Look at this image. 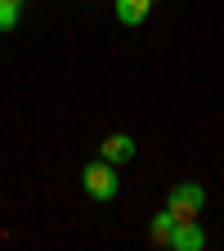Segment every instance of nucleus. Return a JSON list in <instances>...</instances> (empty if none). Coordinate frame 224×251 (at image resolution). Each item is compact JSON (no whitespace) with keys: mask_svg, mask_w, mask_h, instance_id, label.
Returning <instances> with one entry per match:
<instances>
[{"mask_svg":"<svg viewBox=\"0 0 224 251\" xmlns=\"http://www.w3.org/2000/svg\"><path fill=\"white\" fill-rule=\"evenodd\" d=\"M206 206V188L202 184H175L166 193V211H175V220H198Z\"/></svg>","mask_w":224,"mask_h":251,"instance_id":"obj_2","label":"nucleus"},{"mask_svg":"<svg viewBox=\"0 0 224 251\" xmlns=\"http://www.w3.org/2000/svg\"><path fill=\"white\" fill-rule=\"evenodd\" d=\"M81 188L94 198V202H112L117 198V188H121V179H117V166L112 162H90L85 171H81Z\"/></svg>","mask_w":224,"mask_h":251,"instance_id":"obj_1","label":"nucleus"},{"mask_svg":"<svg viewBox=\"0 0 224 251\" xmlns=\"http://www.w3.org/2000/svg\"><path fill=\"white\" fill-rule=\"evenodd\" d=\"M175 225H179V220H175V211H157L152 215V225H148V242L152 247H171V233H175Z\"/></svg>","mask_w":224,"mask_h":251,"instance_id":"obj_5","label":"nucleus"},{"mask_svg":"<svg viewBox=\"0 0 224 251\" xmlns=\"http://www.w3.org/2000/svg\"><path fill=\"white\" fill-rule=\"evenodd\" d=\"M18 27V0H0V31Z\"/></svg>","mask_w":224,"mask_h":251,"instance_id":"obj_7","label":"nucleus"},{"mask_svg":"<svg viewBox=\"0 0 224 251\" xmlns=\"http://www.w3.org/2000/svg\"><path fill=\"white\" fill-rule=\"evenodd\" d=\"M206 247V233L198 220H179L175 233H171V251H202Z\"/></svg>","mask_w":224,"mask_h":251,"instance_id":"obj_3","label":"nucleus"},{"mask_svg":"<svg viewBox=\"0 0 224 251\" xmlns=\"http://www.w3.org/2000/svg\"><path fill=\"white\" fill-rule=\"evenodd\" d=\"M152 14V0H117V23L121 27H139Z\"/></svg>","mask_w":224,"mask_h":251,"instance_id":"obj_6","label":"nucleus"},{"mask_svg":"<svg viewBox=\"0 0 224 251\" xmlns=\"http://www.w3.org/2000/svg\"><path fill=\"white\" fill-rule=\"evenodd\" d=\"M99 157H103V162H112V166L130 162V157H135V139H130V135H108V139L99 144Z\"/></svg>","mask_w":224,"mask_h":251,"instance_id":"obj_4","label":"nucleus"},{"mask_svg":"<svg viewBox=\"0 0 224 251\" xmlns=\"http://www.w3.org/2000/svg\"><path fill=\"white\" fill-rule=\"evenodd\" d=\"M18 5H23V0H18Z\"/></svg>","mask_w":224,"mask_h":251,"instance_id":"obj_8","label":"nucleus"}]
</instances>
